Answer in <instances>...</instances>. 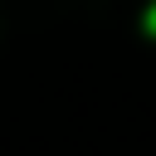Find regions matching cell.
Masks as SVG:
<instances>
[{
    "instance_id": "1",
    "label": "cell",
    "mask_w": 156,
    "mask_h": 156,
    "mask_svg": "<svg viewBox=\"0 0 156 156\" xmlns=\"http://www.w3.org/2000/svg\"><path fill=\"white\" fill-rule=\"evenodd\" d=\"M146 29H151V34H156V5H151V10H146Z\"/></svg>"
}]
</instances>
